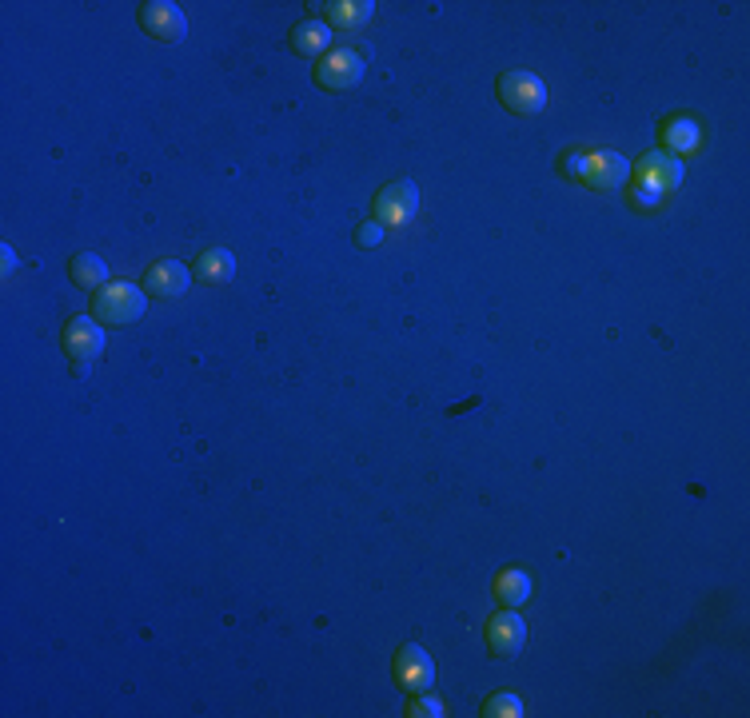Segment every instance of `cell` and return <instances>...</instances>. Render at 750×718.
<instances>
[{"label":"cell","instance_id":"18","mask_svg":"<svg viewBox=\"0 0 750 718\" xmlns=\"http://www.w3.org/2000/svg\"><path fill=\"white\" fill-rule=\"evenodd\" d=\"M483 715L487 718H519L523 715V703H519L515 695H503V691H499V695H491V699L483 703Z\"/></svg>","mask_w":750,"mask_h":718},{"label":"cell","instance_id":"8","mask_svg":"<svg viewBox=\"0 0 750 718\" xmlns=\"http://www.w3.org/2000/svg\"><path fill=\"white\" fill-rule=\"evenodd\" d=\"M523 643H527V623L515 615V607L491 615V623H487V647H491L495 659H515L523 651Z\"/></svg>","mask_w":750,"mask_h":718},{"label":"cell","instance_id":"20","mask_svg":"<svg viewBox=\"0 0 750 718\" xmlns=\"http://www.w3.org/2000/svg\"><path fill=\"white\" fill-rule=\"evenodd\" d=\"M379 240H383V224H379V220H368V224L360 228V248H372Z\"/></svg>","mask_w":750,"mask_h":718},{"label":"cell","instance_id":"14","mask_svg":"<svg viewBox=\"0 0 750 718\" xmlns=\"http://www.w3.org/2000/svg\"><path fill=\"white\" fill-rule=\"evenodd\" d=\"M196 276L204 284H228L236 276V256L228 248H208L200 260H196Z\"/></svg>","mask_w":750,"mask_h":718},{"label":"cell","instance_id":"21","mask_svg":"<svg viewBox=\"0 0 750 718\" xmlns=\"http://www.w3.org/2000/svg\"><path fill=\"white\" fill-rule=\"evenodd\" d=\"M659 204H663V196H659V192H651V188H643V184H639V208H659Z\"/></svg>","mask_w":750,"mask_h":718},{"label":"cell","instance_id":"23","mask_svg":"<svg viewBox=\"0 0 750 718\" xmlns=\"http://www.w3.org/2000/svg\"><path fill=\"white\" fill-rule=\"evenodd\" d=\"M72 371H76V379H88V375H92V363H76Z\"/></svg>","mask_w":750,"mask_h":718},{"label":"cell","instance_id":"9","mask_svg":"<svg viewBox=\"0 0 750 718\" xmlns=\"http://www.w3.org/2000/svg\"><path fill=\"white\" fill-rule=\"evenodd\" d=\"M395 679H399V687L411 691V695L431 691V683H435V663H431V655H427L423 647H415V643L399 647V655H395Z\"/></svg>","mask_w":750,"mask_h":718},{"label":"cell","instance_id":"16","mask_svg":"<svg viewBox=\"0 0 750 718\" xmlns=\"http://www.w3.org/2000/svg\"><path fill=\"white\" fill-rule=\"evenodd\" d=\"M372 16H375L372 0H336V4H328V20L340 24V28H360Z\"/></svg>","mask_w":750,"mask_h":718},{"label":"cell","instance_id":"5","mask_svg":"<svg viewBox=\"0 0 750 718\" xmlns=\"http://www.w3.org/2000/svg\"><path fill=\"white\" fill-rule=\"evenodd\" d=\"M415 212H419V188L411 180H395L375 196V220L383 228H399L415 220Z\"/></svg>","mask_w":750,"mask_h":718},{"label":"cell","instance_id":"12","mask_svg":"<svg viewBox=\"0 0 750 718\" xmlns=\"http://www.w3.org/2000/svg\"><path fill=\"white\" fill-rule=\"evenodd\" d=\"M292 48H296L300 56H328V48H332V28H328L324 20H300V24L292 28Z\"/></svg>","mask_w":750,"mask_h":718},{"label":"cell","instance_id":"22","mask_svg":"<svg viewBox=\"0 0 750 718\" xmlns=\"http://www.w3.org/2000/svg\"><path fill=\"white\" fill-rule=\"evenodd\" d=\"M0 256H4V276H8V272H16V252H12L8 244L0 248Z\"/></svg>","mask_w":750,"mask_h":718},{"label":"cell","instance_id":"10","mask_svg":"<svg viewBox=\"0 0 750 718\" xmlns=\"http://www.w3.org/2000/svg\"><path fill=\"white\" fill-rule=\"evenodd\" d=\"M64 352L76 363H92L104 352V328L92 316H72L64 328Z\"/></svg>","mask_w":750,"mask_h":718},{"label":"cell","instance_id":"11","mask_svg":"<svg viewBox=\"0 0 750 718\" xmlns=\"http://www.w3.org/2000/svg\"><path fill=\"white\" fill-rule=\"evenodd\" d=\"M188 284H192V272L180 260H160V264H152V272L144 280V292L156 296V300H180L188 292Z\"/></svg>","mask_w":750,"mask_h":718},{"label":"cell","instance_id":"1","mask_svg":"<svg viewBox=\"0 0 750 718\" xmlns=\"http://www.w3.org/2000/svg\"><path fill=\"white\" fill-rule=\"evenodd\" d=\"M563 172L579 176L583 184H591L599 192H615L631 180V164L615 152H575L571 160H563Z\"/></svg>","mask_w":750,"mask_h":718},{"label":"cell","instance_id":"6","mask_svg":"<svg viewBox=\"0 0 750 718\" xmlns=\"http://www.w3.org/2000/svg\"><path fill=\"white\" fill-rule=\"evenodd\" d=\"M140 24H144V32H152L164 44H180L188 36V16L172 0H148V4H140Z\"/></svg>","mask_w":750,"mask_h":718},{"label":"cell","instance_id":"19","mask_svg":"<svg viewBox=\"0 0 750 718\" xmlns=\"http://www.w3.org/2000/svg\"><path fill=\"white\" fill-rule=\"evenodd\" d=\"M407 715H411V718H443L447 711H443V703H439V699H415Z\"/></svg>","mask_w":750,"mask_h":718},{"label":"cell","instance_id":"4","mask_svg":"<svg viewBox=\"0 0 750 718\" xmlns=\"http://www.w3.org/2000/svg\"><path fill=\"white\" fill-rule=\"evenodd\" d=\"M364 72H368V64H364V56L356 48H336V52H328L320 60L316 84L328 88V92H348V88H356L364 80Z\"/></svg>","mask_w":750,"mask_h":718},{"label":"cell","instance_id":"3","mask_svg":"<svg viewBox=\"0 0 750 718\" xmlns=\"http://www.w3.org/2000/svg\"><path fill=\"white\" fill-rule=\"evenodd\" d=\"M144 308H148V296H144V288H136V284H128V280H120V284H104L100 288V296H96V320H104V324H136L140 316H144Z\"/></svg>","mask_w":750,"mask_h":718},{"label":"cell","instance_id":"13","mask_svg":"<svg viewBox=\"0 0 750 718\" xmlns=\"http://www.w3.org/2000/svg\"><path fill=\"white\" fill-rule=\"evenodd\" d=\"M531 595H535V583H531V575H527V571L507 567V571H499V575H495V599H499L503 607H523Z\"/></svg>","mask_w":750,"mask_h":718},{"label":"cell","instance_id":"15","mask_svg":"<svg viewBox=\"0 0 750 718\" xmlns=\"http://www.w3.org/2000/svg\"><path fill=\"white\" fill-rule=\"evenodd\" d=\"M72 280H76V288H104L108 264L96 252H80V256H72Z\"/></svg>","mask_w":750,"mask_h":718},{"label":"cell","instance_id":"7","mask_svg":"<svg viewBox=\"0 0 750 718\" xmlns=\"http://www.w3.org/2000/svg\"><path fill=\"white\" fill-rule=\"evenodd\" d=\"M631 176H635L643 188L667 196V192H675V188L683 184V160L671 156V152H647V156L631 168Z\"/></svg>","mask_w":750,"mask_h":718},{"label":"cell","instance_id":"2","mask_svg":"<svg viewBox=\"0 0 750 718\" xmlns=\"http://www.w3.org/2000/svg\"><path fill=\"white\" fill-rule=\"evenodd\" d=\"M495 92H499L503 108H511L515 116H539L547 108V84L535 72H523V68L503 72L499 84H495Z\"/></svg>","mask_w":750,"mask_h":718},{"label":"cell","instance_id":"17","mask_svg":"<svg viewBox=\"0 0 750 718\" xmlns=\"http://www.w3.org/2000/svg\"><path fill=\"white\" fill-rule=\"evenodd\" d=\"M663 140L671 148H679V152H695L703 144V132H699V124L691 116H675V120L663 124Z\"/></svg>","mask_w":750,"mask_h":718}]
</instances>
